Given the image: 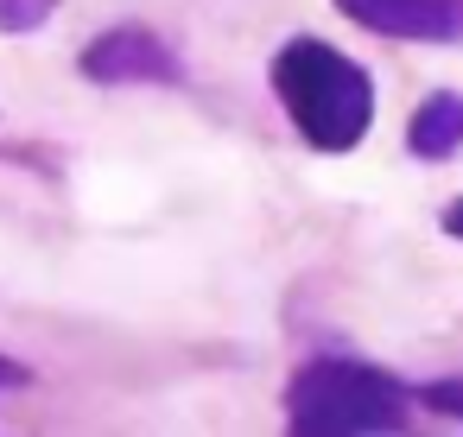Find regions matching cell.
<instances>
[{
	"instance_id": "obj_1",
	"label": "cell",
	"mask_w": 463,
	"mask_h": 437,
	"mask_svg": "<svg viewBox=\"0 0 463 437\" xmlns=\"http://www.w3.org/2000/svg\"><path fill=\"white\" fill-rule=\"evenodd\" d=\"M273 96L286 108V121L305 134V146L317 153H355L374 127V83L362 64H349L336 45L324 39H292L273 58Z\"/></svg>"
},
{
	"instance_id": "obj_2",
	"label": "cell",
	"mask_w": 463,
	"mask_h": 437,
	"mask_svg": "<svg viewBox=\"0 0 463 437\" xmlns=\"http://www.w3.org/2000/svg\"><path fill=\"white\" fill-rule=\"evenodd\" d=\"M412 393L368 361H305L286 386V424L298 437H387L406 431Z\"/></svg>"
},
{
	"instance_id": "obj_3",
	"label": "cell",
	"mask_w": 463,
	"mask_h": 437,
	"mask_svg": "<svg viewBox=\"0 0 463 437\" xmlns=\"http://www.w3.org/2000/svg\"><path fill=\"white\" fill-rule=\"evenodd\" d=\"M77 70H83L90 83H102V89H134V83L178 89V83H184L178 51H172L159 33H146V26H115V33L90 39L83 58H77Z\"/></svg>"
},
{
	"instance_id": "obj_4",
	"label": "cell",
	"mask_w": 463,
	"mask_h": 437,
	"mask_svg": "<svg viewBox=\"0 0 463 437\" xmlns=\"http://www.w3.org/2000/svg\"><path fill=\"white\" fill-rule=\"evenodd\" d=\"M336 14L374 39L463 45V0H336Z\"/></svg>"
},
{
	"instance_id": "obj_5",
	"label": "cell",
	"mask_w": 463,
	"mask_h": 437,
	"mask_svg": "<svg viewBox=\"0 0 463 437\" xmlns=\"http://www.w3.org/2000/svg\"><path fill=\"white\" fill-rule=\"evenodd\" d=\"M406 146H412V159H450V153H463V96L457 89L425 96L419 115L406 121Z\"/></svg>"
},
{
	"instance_id": "obj_6",
	"label": "cell",
	"mask_w": 463,
	"mask_h": 437,
	"mask_svg": "<svg viewBox=\"0 0 463 437\" xmlns=\"http://www.w3.org/2000/svg\"><path fill=\"white\" fill-rule=\"evenodd\" d=\"M64 7V0H0V33H39V26H52V14Z\"/></svg>"
},
{
	"instance_id": "obj_7",
	"label": "cell",
	"mask_w": 463,
	"mask_h": 437,
	"mask_svg": "<svg viewBox=\"0 0 463 437\" xmlns=\"http://www.w3.org/2000/svg\"><path fill=\"white\" fill-rule=\"evenodd\" d=\"M419 399H425L431 412H444V418H463V380H425Z\"/></svg>"
},
{
	"instance_id": "obj_8",
	"label": "cell",
	"mask_w": 463,
	"mask_h": 437,
	"mask_svg": "<svg viewBox=\"0 0 463 437\" xmlns=\"http://www.w3.org/2000/svg\"><path fill=\"white\" fill-rule=\"evenodd\" d=\"M26 380H33V374H26L14 355H0V386H26Z\"/></svg>"
},
{
	"instance_id": "obj_9",
	"label": "cell",
	"mask_w": 463,
	"mask_h": 437,
	"mask_svg": "<svg viewBox=\"0 0 463 437\" xmlns=\"http://www.w3.org/2000/svg\"><path fill=\"white\" fill-rule=\"evenodd\" d=\"M438 222H444V235H457V241H463V197H457V203H450Z\"/></svg>"
}]
</instances>
